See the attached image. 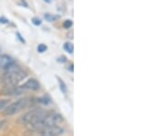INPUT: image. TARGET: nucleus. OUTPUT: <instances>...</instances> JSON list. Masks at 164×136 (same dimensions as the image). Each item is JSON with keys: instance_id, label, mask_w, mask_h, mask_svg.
<instances>
[{"instance_id": "1", "label": "nucleus", "mask_w": 164, "mask_h": 136, "mask_svg": "<svg viewBox=\"0 0 164 136\" xmlns=\"http://www.w3.org/2000/svg\"><path fill=\"white\" fill-rule=\"evenodd\" d=\"M5 69L6 72L2 78L5 88L16 86L18 82H20L27 77V73L14 62L9 64Z\"/></svg>"}, {"instance_id": "2", "label": "nucleus", "mask_w": 164, "mask_h": 136, "mask_svg": "<svg viewBox=\"0 0 164 136\" xmlns=\"http://www.w3.org/2000/svg\"><path fill=\"white\" fill-rule=\"evenodd\" d=\"M63 120L64 119L62 115H60L58 113H55V112H48L40 121H39L35 124H33L32 127L36 130L41 131L45 128L50 127V126L58 125V123H62Z\"/></svg>"}, {"instance_id": "3", "label": "nucleus", "mask_w": 164, "mask_h": 136, "mask_svg": "<svg viewBox=\"0 0 164 136\" xmlns=\"http://www.w3.org/2000/svg\"><path fill=\"white\" fill-rule=\"evenodd\" d=\"M48 113L42 109H35L32 110L29 112H27L24 115H22L19 119H18V123L23 125H33L39 121H40L43 117Z\"/></svg>"}, {"instance_id": "4", "label": "nucleus", "mask_w": 164, "mask_h": 136, "mask_svg": "<svg viewBox=\"0 0 164 136\" xmlns=\"http://www.w3.org/2000/svg\"><path fill=\"white\" fill-rule=\"evenodd\" d=\"M29 99H20L16 101L12 102L11 104L7 106L2 111V114L4 116H11L19 112L20 111L26 109V108L30 104Z\"/></svg>"}, {"instance_id": "5", "label": "nucleus", "mask_w": 164, "mask_h": 136, "mask_svg": "<svg viewBox=\"0 0 164 136\" xmlns=\"http://www.w3.org/2000/svg\"><path fill=\"white\" fill-rule=\"evenodd\" d=\"M63 129L59 126H50L40 131V136H59L63 133Z\"/></svg>"}, {"instance_id": "6", "label": "nucleus", "mask_w": 164, "mask_h": 136, "mask_svg": "<svg viewBox=\"0 0 164 136\" xmlns=\"http://www.w3.org/2000/svg\"><path fill=\"white\" fill-rule=\"evenodd\" d=\"M23 90H29V91H39L40 89V84L39 82L35 79H29L26 83L20 86Z\"/></svg>"}, {"instance_id": "7", "label": "nucleus", "mask_w": 164, "mask_h": 136, "mask_svg": "<svg viewBox=\"0 0 164 136\" xmlns=\"http://www.w3.org/2000/svg\"><path fill=\"white\" fill-rule=\"evenodd\" d=\"M12 59L10 57H8L7 55H4L0 58V69H5L9 64L12 63Z\"/></svg>"}, {"instance_id": "8", "label": "nucleus", "mask_w": 164, "mask_h": 136, "mask_svg": "<svg viewBox=\"0 0 164 136\" xmlns=\"http://www.w3.org/2000/svg\"><path fill=\"white\" fill-rule=\"evenodd\" d=\"M64 49L68 52L69 54H72L73 53V50H74V47H73V44L70 43V42H67V43H65L64 46H63Z\"/></svg>"}, {"instance_id": "9", "label": "nucleus", "mask_w": 164, "mask_h": 136, "mask_svg": "<svg viewBox=\"0 0 164 136\" xmlns=\"http://www.w3.org/2000/svg\"><path fill=\"white\" fill-rule=\"evenodd\" d=\"M59 18V16H56V15H50V14H46L45 15V19L48 22H52L56 19Z\"/></svg>"}, {"instance_id": "10", "label": "nucleus", "mask_w": 164, "mask_h": 136, "mask_svg": "<svg viewBox=\"0 0 164 136\" xmlns=\"http://www.w3.org/2000/svg\"><path fill=\"white\" fill-rule=\"evenodd\" d=\"M39 101L41 103H43V104H48V103L51 101V99H50V97L48 95H44L43 97L39 98Z\"/></svg>"}, {"instance_id": "11", "label": "nucleus", "mask_w": 164, "mask_h": 136, "mask_svg": "<svg viewBox=\"0 0 164 136\" xmlns=\"http://www.w3.org/2000/svg\"><path fill=\"white\" fill-rule=\"evenodd\" d=\"M58 84H59L60 90H61V91L63 93H66V92H67V86H66L65 82L62 81L61 79H59V78H58Z\"/></svg>"}, {"instance_id": "12", "label": "nucleus", "mask_w": 164, "mask_h": 136, "mask_svg": "<svg viewBox=\"0 0 164 136\" xmlns=\"http://www.w3.org/2000/svg\"><path fill=\"white\" fill-rule=\"evenodd\" d=\"M9 103V100H0V111L4 110Z\"/></svg>"}, {"instance_id": "13", "label": "nucleus", "mask_w": 164, "mask_h": 136, "mask_svg": "<svg viewBox=\"0 0 164 136\" xmlns=\"http://www.w3.org/2000/svg\"><path fill=\"white\" fill-rule=\"evenodd\" d=\"M46 49H48V47H46V45L40 44V45H39V47H37V51H39V53H43L46 50Z\"/></svg>"}, {"instance_id": "14", "label": "nucleus", "mask_w": 164, "mask_h": 136, "mask_svg": "<svg viewBox=\"0 0 164 136\" xmlns=\"http://www.w3.org/2000/svg\"><path fill=\"white\" fill-rule=\"evenodd\" d=\"M72 25H73L72 20H66L64 22V24H63V27H65L66 29H70V27H72Z\"/></svg>"}, {"instance_id": "15", "label": "nucleus", "mask_w": 164, "mask_h": 136, "mask_svg": "<svg viewBox=\"0 0 164 136\" xmlns=\"http://www.w3.org/2000/svg\"><path fill=\"white\" fill-rule=\"evenodd\" d=\"M32 23H33V24H34L35 26H40L41 23H42V21H41L40 18H39V17H33V18H32Z\"/></svg>"}, {"instance_id": "16", "label": "nucleus", "mask_w": 164, "mask_h": 136, "mask_svg": "<svg viewBox=\"0 0 164 136\" xmlns=\"http://www.w3.org/2000/svg\"><path fill=\"white\" fill-rule=\"evenodd\" d=\"M0 23H3V24H7L8 20L6 19L5 17H0Z\"/></svg>"}, {"instance_id": "17", "label": "nucleus", "mask_w": 164, "mask_h": 136, "mask_svg": "<svg viewBox=\"0 0 164 136\" xmlns=\"http://www.w3.org/2000/svg\"><path fill=\"white\" fill-rule=\"evenodd\" d=\"M17 36L18 39H19L21 40V42H23V43H25V39H22V37H21V35H20L19 33H17Z\"/></svg>"}, {"instance_id": "18", "label": "nucleus", "mask_w": 164, "mask_h": 136, "mask_svg": "<svg viewBox=\"0 0 164 136\" xmlns=\"http://www.w3.org/2000/svg\"><path fill=\"white\" fill-rule=\"evenodd\" d=\"M5 123H6V121H0V129L3 128V126L5 125Z\"/></svg>"}, {"instance_id": "19", "label": "nucleus", "mask_w": 164, "mask_h": 136, "mask_svg": "<svg viewBox=\"0 0 164 136\" xmlns=\"http://www.w3.org/2000/svg\"><path fill=\"white\" fill-rule=\"evenodd\" d=\"M45 2H46V3H50V0H44Z\"/></svg>"}, {"instance_id": "20", "label": "nucleus", "mask_w": 164, "mask_h": 136, "mask_svg": "<svg viewBox=\"0 0 164 136\" xmlns=\"http://www.w3.org/2000/svg\"><path fill=\"white\" fill-rule=\"evenodd\" d=\"M22 1H23V4H26V3H25V0H22Z\"/></svg>"}]
</instances>
